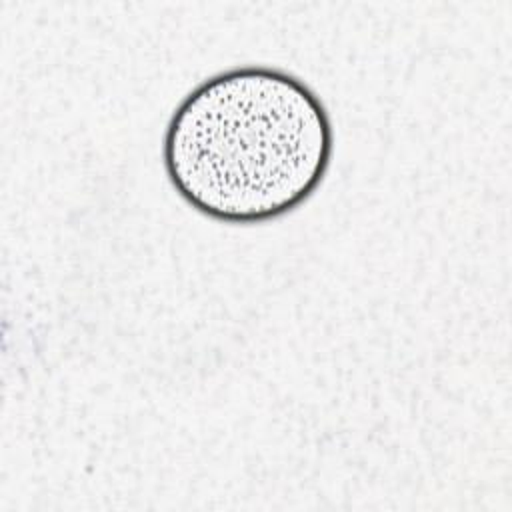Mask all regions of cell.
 Here are the masks:
<instances>
[{
	"label": "cell",
	"instance_id": "cell-1",
	"mask_svg": "<svg viewBox=\"0 0 512 512\" xmlns=\"http://www.w3.org/2000/svg\"><path fill=\"white\" fill-rule=\"evenodd\" d=\"M334 126L322 98L274 66H234L194 86L172 112L162 162L196 212L262 224L302 206L324 182Z\"/></svg>",
	"mask_w": 512,
	"mask_h": 512
}]
</instances>
